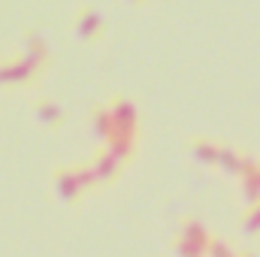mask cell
I'll list each match as a JSON object with an SVG mask.
<instances>
[{"mask_svg":"<svg viewBox=\"0 0 260 257\" xmlns=\"http://www.w3.org/2000/svg\"><path fill=\"white\" fill-rule=\"evenodd\" d=\"M76 27H79V30H76L79 37H94V34H97V18H94L91 12H82Z\"/></svg>","mask_w":260,"mask_h":257,"instance_id":"obj_1","label":"cell"}]
</instances>
